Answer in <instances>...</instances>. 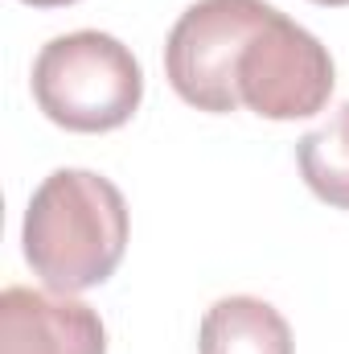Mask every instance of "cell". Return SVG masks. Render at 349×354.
Masks as SVG:
<instances>
[{
	"label": "cell",
	"instance_id": "obj_6",
	"mask_svg": "<svg viewBox=\"0 0 349 354\" xmlns=\"http://www.w3.org/2000/svg\"><path fill=\"white\" fill-rule=\"evenodd\" d=\"M197 354H296L292 326L259 297H222L206 309Z\"/></svg>",
	"mask_w": 349,
	"mask_h": 354
},
{
	"label": "cell",
	"instance_id": "obj_9",
	"mask_svg": "<svg viewBox=\"0 0 349 354\" xmlns=\"http://www.w3.org/2000/svg\"><path fill=\"white\" fill-rule=\"evenodd\" d=\"M312 4H325V8H341V4H349V0H312Z\"/></svg>",
	"mask_w": 349,
	"mask_h": 354
},
{
	"label": "cell",
	"instance_id": "obj_3",
	"mask_svg": "<svg viewBox=\"0 0 349 354\" xmlns=\"http://www.w3.org/2000/svg\"><path fill=\"white\" fill-rule=\"evenodd\" d=\"M267 0H197L189 4L165 41L169 87L197 111L230 115L239 111V54L251 33L271 17Z\"/></svg>",
	"mask_w": 349,
	"mask_h": 354
},
{
	"label": "cell",
	"instance_id": "obj_7",
	"mask_svg": "<svg viewBox=\"0 0 349 354\" xmlns=\"http://www.w3.org/2000/svg\"><path fill=\"white\" fill-rule=\"evenodd\" d=\"M296 165L304 185L333 210H349V103H341L329 124L296 140Z\"/></svg>",
	"mask_w": 349,
	"mask_h": 354
},
{
	"label": "cell",
	"instance_id": "obj_5",
	"mask_svg": "<svg viewBox=\"0 0 349 354\" xmlns=\"http://www.w3.org/2000/svg\"><path fill=\"white\" fill-rule=\"evenodd\" d=\"M0 354H107V330L66 292L12 284L0 292Z\"/></svg>",
	"mask_w": 349,
	"mask_h": 354
},
{
	"label": "cell",
	"instance_id": "obj_8",
	"mask_svg": "<svg viewBox=\"0 0 349 354\" xmlns=\"http://www.w3.org/2000/svg\"><path fill=\"white\" fill-rule=\"evenodd\" d=\"M25 4H33V8H62V4H74V0H25Z\"/></svg>",
	"mask_w": 349,
	"mask_h": 354
},
{
	"label": "cell",
	"instance_id": "obj_2",
	"mask_svg": "<svg viewBox=\"0 0 349 354\" xmlns=\"http://www.w3.org/2000/svg\"><path fill=\"white\" fill-rule=\"evenodd\" d=\"M33 99L66 132H115L144 99L136 54L99 29H74L41 46L33 62Z\"/></svg>",
	"mask_w": 349,
	"mask_h": 354
},
{
	"label": "cell",
	"instance_id": "obj_1",
	"mask_svg": "<svg viewBox=\"0 0 349 354\" xmlns=\"http://www.w3.org/2000/svg\"><path fill=\"white\" fill-rule=\"evenodd\" d=\"M128 202L94 169H54L25 206V260L50 292H87L111 280L128 252Z\"/></svg>",
	"mask_w": 349,
	"mask_h": 354
},
{
	"label": "cell",
	"instance_id": "obj_4",
	"mask_svg": "<svg viewBox=\"0 0 349 354\" xmlns=\"http://www.w3.org/2000/svg\"><path fill=\"white\" fill-rule=\"evenodd\" d=\"M337 83L333 58L304 25L271 8L239 54V103L263 120H308L325 111Z\"/></svg>",
	"mask_w": 349,
	"mask_h": 354
}]
</instances>
